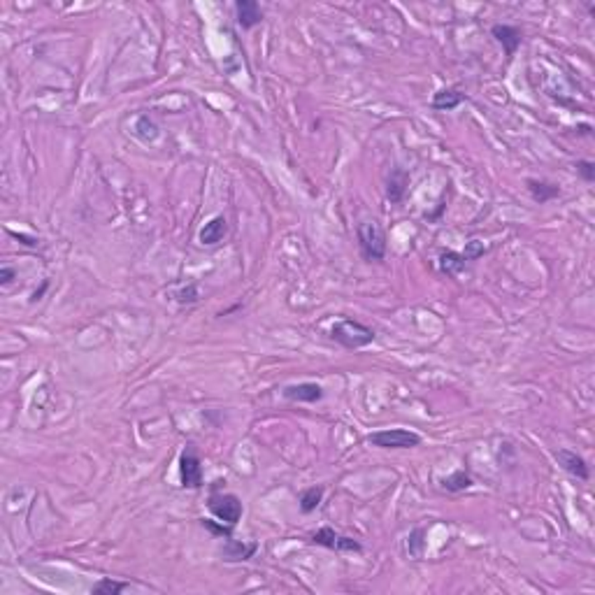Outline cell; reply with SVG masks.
Masks as SVG:
<instances>
[{"instance_id":"6da1fadb","label":"cell","mask_w":595,"mask_h":595,"mask_svg":"<svg viewBox=\"0 0 595 595\" xmlns=\"http://www.w3.org/2000/svg\"><path fill=\"white\" fill-rule=\"evenodd\" d=\"M356 237L363 261L379 263L386 259V233L377 221H361L356 226Z\"/></svg>"},{"instance_id":"7a4b0ae2","label":"cell","mask_w":595,"mask_h":595,"mask_svg":"<svg viewBox=\"0 0 595 595\" xmlns=\"http://www.w3.org/2000/svg\"><path fill=\"white\" fill-rule=\"evenodd\" d=\"M375 331L370 326L356 321V319H342L331 328V340L342 344L344 349H361L375 342Z\"/></svg>"},{"instance_id":"3957f363","label":"cell","mask_w":595,"mask_h":595,"mask_svg":"<svg viewBox=\"0 0 595 595\" xmlns=\"http://www.w3.org/2000/svg\"><path fill=\"white\" fill-rule=\"evenodd\" d=\"M221 484L224 482L219 479V482H214V486H212V493L207 498V507L219 521H224V523H228V526L235 528L237 521L242 519V514H244L242 500H239L235 493L221 491Z\"/></svg>"},{"instance_id":"277c9868","label":"cell","mask_w":595,"mask_h":595,"mask_svg":"<svg viewBox=\"0 0 595 595\" xmlns=\"http://www.w3.org/2000/svg\"><path fill=\"white\" fill-rule=\"evenodd\" d=\"M368 442L377 449H414L421 444V435L407 428H386L370 433Z\"/></svg>"},{"instance_id":"5b68a950","label":"cell","mask_w":595,"mask_h":595,"mask_svg":"<svg viewBox=\"0 0 595 595\" xmlns=\"http://www.w3.org/2000/svg\"><path fill=\"white\" fill-rule=\"evenodd\" d=\"M180 482L184 488L198 491L205 484V472H202V460L193 444H186V449L180 454Z\"/></svg>"},{"instance_id":"8992f818","label":"cell","mask_w":595,"mask_h":595,"mask_svg":"<svg viewBox=\"0 0 595 595\" xmlns=\"http://www.w3.org/2000/svg\"><path fill=\"white\" fill-rule=\"evenodd\" d=\"M309 542L316 547H326V549H333V552H349V554H361L363 552V544L358 539L353 537H346V535H337V532L331 526H324L319 528Z\"/></svg>"},{"instance_id":"52a82bcc","label":"cell","mask_w":595,"mask_h":595,"mask_svg":"<svg viewBox=\"0 0 595 595\" xmlns=\"http://www.w3.org/2000/svg\"><path fill=\"white\" fill-rule=\"evenodd\" d=\"M554 458H556V463L561 465L567 475L581 479V482H589V477H591L589 463H586V458L576 454V451H572V449H558L556 454H554Z\"/></svg>"},{"instance_id":"ba28073f","label":"cell","mask_w":595,"mask_h":595,"mask_svg":"<svg viewBox=\"0 0 595 595\" xmlns=\"http://www.w3.org/2000/svg\"><path fill=\"white\" fill-rule=\"evenodd\" d=\"M281 395L289 403H319L324 398V388L314 381H300V384H289L281 388Z\"/></svg>"},{"instance_id":"9c48e42d","label":"cell","mask_w":595,"mask_h":595,"mask_svg":"<svg viewBox=\"0 0 595 595\" xmlns=\"http://www.w3.org/2000/svg\"><path fill=\"white\" fill-rule=\"evenodd\" d=\"M256 552H259V544H256V542H242V539L228 537L224 549H221V556H224L226 563H244V561H249V558H254Z\"/></svg>"},{"instance_id":"30bf717a","label":"cell","mask_w":595,"mask_h":595,"mask_svg":"<svg viewBox=\"0 0 595 595\" xmlns=\"http://www.w3.org/2000/svg\"><path fill=\"white\" fill-rule=\"evenodd\" d=\"M491 35L502 44V49L507 51V56L517 54V49L521 47V42H523L521 29H517V26H509V24H495L493 29H491Z\"/></svg>"},{"instance_id":"8fae6325","label":"cell","mask_w":595,"mask_h":595,"mask_svg":"<svg viewBox=\"0 0 595 595\" xmlns=\"http://www.w3.org/2000/svg\"><path fill=\"white\" fill-rule=\"evenodd\" d=\"M235 14H237V24L242 26L244 31H252L263 21V10L256 0H237Z\"/></svg>"},{"instance_id":"7c38bea8","label":"cell","mask_w":595,"mask_h":595,"mask_svg":"<svg viewBox=\"0 0 595 595\" xmlns=\"http://www.w3.org/2000/svg\"><path fill=\"white\" fill-rule=\"evenodd\" d=\"M226 235H228V221H226V217L219 214L214 219H209L207 224L200 228L198 239H200L202 247H214L219 242H224Z\"/></svg>"},{"instance_id":"4fadbf2b","label":"cell","mask_w":595,"mask_h":595,"mask_svg":"<svg viewBox=\"0 0 595 595\" xmlns=\"http://www.w3.org/2000/svg\"><path fill=\"white\" fill-rule=\"evenodd\" d=\"M407 186H410V172L403 170V167H393L388 175V182H386V198L393 202V205L403 202Z\"/></svg>"},{"instance_id":"5bb4252c","label":"cell","mask_w":595,"mask_h":595,"mask_svg":"<svg viewBox=\"0 0 595 595\" xmlns=\"http://www.w3.org/2000/svg\"><path fill=\"white\" fill-rule=\"evenodd\" d=\"M526 186H528V193H530V198L539 202V205H544V202H552L556 200L558 195H561V189H558L556 184L552 182H544V180H526Z\"/></svg>"},{"instance_id":"9a60e30c","label":"cell","mask_w":595,"mask_h":595,"mask_svg":"<svg viewBox=\"0 0 595 595\" xmlns=\"http://www.w3.org/2000/svg\"><path fill=\"white\" fill-rule=\"evenodd\" d=\"M460 103H465V93L458 91V88H442L433 95V108L440 110V112H451L456 110Z\"/></svg>"},{"instance_id":"2e32d148","label":"cell","mask_w":595,"mask_h":595,"mask_svg":"<svg viewBox=\"0 0 595 595\" xmlns=\"http://www.w3.org/2000/svg\"><path fill=\"white\" fill-rule=\"evenodd\" d=\"M465 268H467V261H465L463 254H458V252H442V256H440V270L444 274H449V277H456V274H460Z\"/></svg>"},{"instance_id":"e0dca14e","label":"cell","mask_w":595,"mask_h":595,"mask_svg":"<svg viewBox=\"0 0 595 595\" xmlns=\"http://www.w3.org/2000/svg\"><path fill=\"white\" fill-rule=\"evenodd\" d=\"M442 488L444 491H449V493H460V491H467L470 486H472V477H470L465 470H456V472H451L449 477H444L442 479Z\"/></svg>"},{"instance_id":"ac0fdd59","label":"cell","mask_w":595,"mask_h":595,"mask_svg":"<svg viewBox=\"0 0 595 595\" xmlns=\"http://www.w3.org/2000/svg\"><path fill=\"white\" fill-rule=\"evenodd\" d=\"M321 500H324V486H309V488H305V491L300 493V500H298L300 512H303V514L316 512V507L321 505Z\"/></svg>"},{"instance_id":"d6986e66","label":"cell","mask_w":595,"mask_h":595,"mask_svg":"<svg viewBox=\"0 0 595 595\" xmlns=\"http://www.w3.org/2000/svg\"><path fill=\"white\" fill-rule=\"evenodd\" d=\"M126 589H128L126 581H117V579H110V576H105V579L95 581L91 586V593H95V595H117V593L126 591Z\"/></svg>"},{"instance_id":"ffe728a7","label":"cell","mask_w":595,"mask_h":595,"mask_svg":"<svg viewBox=\"0 0 595 595\" xmlns=\"http://www.w3.org/2000/svg\"><path fill=\"white\" fill-rule=\"evenodd\" d=\"M135 135L142 142H154L158 135H161V130H158V126L149 117H140L135 123Z\"/></svg>"},{"instance_id":"44dd1931","label":"cell","mask_w":595,"mask_h":595,"mask_svg":"<svg viewBox=\"0 0 595 595\" xmlns=\"http://www.w3.org/2000/svg\"><path fill=\"white\" fill-rule=\"evenodd\" d=\"M175 300L180 305H193V303H198L200 300V291H198V284L195 281H189L186 286H182L180 291L175 293Z\"/></svg>"},{"instance_id":"7402d4cb","label":"cell","mask_w":595,"mask_h":595,"mask_svg":"<svg viewBox=\"0 0 595 595\" xmlns=\"http://www.w3.org/2000/svg\"><path fill=\"white\" fill-rule=\"evenodd\" d=\"M200 526L205 528V530H209L212 535H217V537H224V539H228V537H233V526H228V523H224V521H214V519H200Z\"/></svg>"},{"instance_id":"603a6c76","label":"cell","mask_w":595,"mask_h":595,"mask_svg":"<svg viewBox=\"0 0 595 595\" xmlns=\"http://www.w3.org/2000/svg\"><path fill=\"white\" fill-rule=\"evenodd\" d=\"M488 252V247L482 242V239H470V242L465 244V252H463V256H465V261L467 263H472V261H479L482 259V256Z\"/></svg>"},{"instance_id":"cb8c5ba5","label":"cell","mask_w":595,"mask_h":595,"mask_svg":"<svg viewBox=\"0 0 595 595\" xmlns=\"http://www.w3.org/2000/svg\"><path fill=\"white\" fill-rule=\"evenodd\" d=\"M423 535H425V530L423 528H416L412 530V535L407 537L410 542H407V549H410V554L414 558H421L423 556Z\"/></svg>"},{"instance_id":"d4e9b609","label":"cell","mask_w":595,"mask_h":595,"mask_svg":"<svg viewBox=\"0 0 595 595\" xmlns=\"http://www.w3.org/2000/svg\"><path fill=\"white\" fill-rule=\"evenodd\" d=\"M576 175L589 184L595 182V163L593 161H576Z\"/></svg>"},{"instance_id":"484cf974","label":"cell","mask_w":595,"mask_h":595,"mask_svg":"<svg viewBox=\"0 0 595 595\" xmlns=\"http://www.w3.org/2000/svg\"><path fill=\"white\" fill-rule=\"evenodd\" d=\"M16 277V270L14 268H0V284H3V286H10L12 284V279Z\"/></svg>"},{"instance_id":"4316f807","label":"cell","mask_w":595,"mask_h":595,"mask_svg":"<svg viewBox=\"0 0 595 595\" xmlns=\"http://www.w3.org/2000/svg\"><path fill=\"white\" fill-rule=\"evenodd\" d=\"M10 235L16 237V239H19V242L26 244V247H38V237H29V235H24V233H14V230H12Z\"/></svg>"}]
</instances>
